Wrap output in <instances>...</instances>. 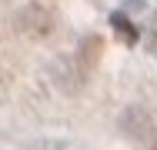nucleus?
<instances>
[{
  "instance_id": "f257e3e1",
  "label": "nucleus",
  "mask_w": 157,
  "mask_h": 150,
  "mask_svg": "<svg viewBox=\"0 0 157 150\" xmlns=\"http://www.w3.org/2000/svg\"><path fill=\"white\" fill-rule=\"evenodd\" d=\"M20 30L27 37H47L54 30V13L47 7H27L20 13Z\"/></svg>"
},
{
  "instance_id": "f03ea898",
  "label": "nucleus",
  "mask_w": 157,
  "mask_h": 150,
  "mask_svg": "<svg viewBox=\"0 0 157 150\" xmlns=\"http://www.w3.org/2000/svg\"><path fill=\"white\" fill-rule=\"evenodd\" d=\"M110 24H114V27L121 30V33H124V37L130 40V43H134V37H137V33H134V27H130V20H127L124 13H114V17H110Z\"/></svg>"
},
{
  "instance_id": "7ed1b4c3",
  "label": "nucleus",
  "mask_w": 157,
  "mask_h": 150,
  "mask_svg": "<svg viewBox=\"0 0 157 150\" xmlns=\"http://www.w3.org/2000/svg\"><path fill=\"white\" fill-rule=\"evenodd\" d=\"M154 150H157V144H154Z\"/></svg>"
}]
</instances>
